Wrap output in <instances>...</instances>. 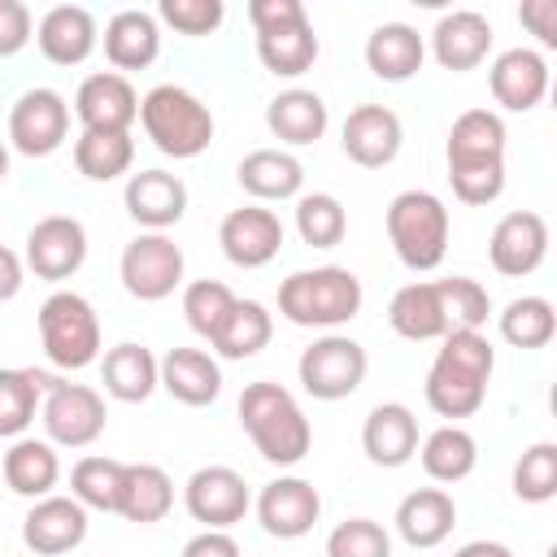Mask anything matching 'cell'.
Segmentation results:
<instances>
[{"label": "cell", "mask_w": 557, "mask_h": 557, "mask_svg": "<svg viewBox=\"0 0 557 557\" xmlns=\"http://www.w3.org/2000/svg\"><path fill=\"white\" fill-rule=\"evenodd\" d=\"M505 117L496 109H466L448 126L444 161L461 205H492L505 191Z\"/></svg>", "instance_id": "1"}, {"label": "cell", "mask_w": 557, "mask_h": 557, "mask_svg": "<svg viewBox=\"0 0 557 557\" xmlns=\"http://www.w3.org/2000/svg\"><path fill=\"white\" fill-rule=\"evenodd\" d=\"M492 370H496V348L483 331H448L440 339L435 361H431L426 383H422L426 405L448 422L479 413L487 400Z\"/></svg>", "instance_id": "2"}, {"label": "cell", "mask_w": 557, "mask_h": 557, "mask_svg": "<svg viewBox=\"0 0 557 557\" xmlns=\"http://www.w3.org/2000/svg\"><path fill=\"white\" fill-rule=\"evenodd\" d=\"M239 426L270 466H300L313 448V426L300 400L270 379H257L239 392Z\"/></svg>", "instance_id": "3"}, {"label": "cell", "mask_w": 557, "mask_h": 557, "mask_svg": "<svg viewBox=\"0 0 557 557\" xmlns=\"http://www.w3.org/2000/svg\"><path fill=\"white\" fill-rule=\"evenodd\" d=\"M361 278L348 265H313L296 270L278 283V313L292 326L309 331H335L361 313Z\"/></svg>", "instance_id": "4"}, {"label": "cell", "mask_w": 557, "mask_h": 557, "mask_svg": "<svg viewBox=\"0 0 557 557\" xmlns=\"http://www.w3.org/2000/svg\"><path fill=\"white\" fill-rule=\"evenodd\" d=\"M139 126L152 139V148L174 161H191L213 144L209 104L178 83H157L152 91L139 96Z\"/></svg>", "instance_id": "5"}, {"label": "cell", "mask_w": 557, "mask_h": 557, "mask_svg": "<svg viewBox=\"0 0 557 557\" xmlns=\"http://www.w3.org/2000/svg\"><path fill=\"white\" fill-rule=\"evenodd\" d=\"M448 235H453V218H448V205L435 191L409 187V191L392 196L387 239H392V252L400 257L405 270H413V274L435 270L448 252Z\"/></svg>", "instance_id": "6"}, {"label": "cell", "mask_w": 557, "mask_h": 557, "mask_svg": "<svg viewBox=\"0 0 557 557\" xmlns=\"http://www.w3.org/2000/svg\"><path fill=\"white\" fill-rule=\"evenodd\" d=\"M248 22L257 30V61L274 78H300L318 61V35L300 0H248Z\"/></svg>", "instance_id": "7"}, {"label": "cell", "mask_w": 557, "mask_h": 557, "mask_svg": "<svg viewBox=\"0 0 557 557\" xmlns=\"http://www.w3.org/2000/svg\"><path fill=\"white\" fill-rule=\"evenodd\" d=\"M35 322H39L44 357L57 370H87L91 361H100V318H96L87 296H78L70 287H57L39 305Z\"/></svg>", "instance_id": "8"}, {"label": "cell", "mask_w": 557, "mask_h": 557, "mask_svg": "<svg viewBox=\"0 0 557 557\" xmlns=\"http://www.w3.org/2000/svg\"><path fill=\"white\" fill-rule=\"evenodd\" d=\"M366 370H370L366 348L352 335H339V331L318 335L300 352V361H296V379H300V387L313 400H344V396H352L366 383Z\"/></svg>", "instance_id": "9"}, {"label": "cell", "mask_w": 557, "mask_h": 557, "mask_svg": "<svg viewBox=\"0 0 557 557\" xmlns=\"http://www.w3.org/2000/svg\"><path fill=\"white\" fill-rule=\"evenodd\" d=\"M183 248L165 235V231H139L126 248H122V261H117V274H122V287L152 305V300H165L183 287Z\"/></svg>", "instance_id": "10"}, {"label": "cell", "mask_w": 557, "mask_h": 557, "mask_svg": "<svg viewBox=\"0 0 557 557\" xmlns=\"http://www.w3.org/2000/svg\"><path fill=\"white\" fill-rule=\"evenodd\" d=\"M39 422H44V435L52 448H87L104 435V396L87 383H65L57 379L48 392H44V405H39Z\"/></svg>", "instance_id": "11"}, {"label": "cell", "mask_w": 557, "mask_h": 557, "mask_svg": "<svg viewBox=\"0 0 557 557\" xmlns=\"http://www.w3.org/2000/svg\"><path fill=\"white\" fill-rule=\"evenodd\" d=\"M70 135V104L57 87H30L9 109V148L22 157H52Z\"/></svg>", "instance_id": "12"}, {"label": "cell", "mask_w": 557, "mask_h": 557, "mask_svg": "<svg viewBox=\"0 0 557 557\" xmlns=\"http://www.w3.org/2000/svg\"><path fill=\"white\" fill-rule=\"evenodd\" d=\"M183 509L205 531H231L252 509V492H248L239 470H231V466H200L183 483Z\"/></svg>", "instance_id": "13"}, {"label": "cell", "mask_w": 557, "mask_h": 557, "mask_svg": "<svg viewBox=\"0 0 557 557\" xmlns=\"http://www.w3.org/2000/svg\"><path fill=\"white\" fill-rule=\"evenodd\" d=\"M26 270L48 283H65L87 261V226L70 213H48L26 231Z\"/></svg>", "instance_id": "14"}, {"label": "cell", "mask_w": 557, "mask_h": 557, "mask_svg": "<svg viewBox=\"0 0 557 557\" xmlns=\"http://www.w3.org/2000/svg\"><path fill=\"white\" fill-rule=\"evenodd\" d=\"M252 509H257V522H261L265 535H274V540H300V535H309L318 527L322 496H318V487L309 479L278 474V479H270L257 492V505Z\"/></svg>", "instance_id": "15"}, {"label": "cell", "mask_w": 557, "mask_h": 557, "mask_svg": "<svg viewBox=\"0 0 557 557\" xmlns=\"http://www.w3.org/2000/svg\"><path fill=\"white\" fill-rule=\"evenodd\" d=\"M218 244H222V257H226L231 265H239V270H261V265H270V261L278 257V248H283V222H278L274 209H265V205L252 200V205H239V209H231V213L222 218Z\"/></svg>", "instance_id": "16"}, {"label": "cell", "mask_w": 557, "mask_h": 557, "mask_svg": "<svg viewBox=\"0 0 557 557\" xmlns=\"http://www.w3.org/2000/svg\"><path fill=\"white\" fill-rule=\"evenodd\" d=\"M548 257V222L535 209H513L492 226L487 239V261L505 278H527L544 265Z\"/></svg>", "instance_id": "17"}, {"label": "cell", "mask_w": 557, "mask_h": 557, "mask_svg": "<svg viewBox=\"0 0 557 557\" xmlns=\"http://www.w3.org/2000/svg\"><path fill=\"white\" fill-rule=\"evenodd\" d=\"M74 117L83 131H131L139 122V91L117 70H96L74 91Z\"/></svg>", "instance_id": "18"}, {"label": "cell", "mask_w": 557, "mask_h": 557, "mask_svg": "<svg viewBox=\"0 0 557 557\" xmlns=\"http://www.w3.org/2000/svg\"><path fill=\"white\" fill-rule=\"evenodd\" d=\"M87 540V509L74 496H39L22 518V544L35 557H65Z\"/></svg>", "instance_id": "19"}, {"label": "cell", "mask_w": 557, "mask_h": 557, "mask_svg": "<svg viewBox=\"0 0 557 557\" xmlns=\"http://www.w3.org/2000/svg\"><path fill=\"white\" fill-rule=\"evenodd\" d=\"M405 144V126L387 104H357L348 109L344 126H339V148L348 161L366 165V170H383L396 161Z\"/></svg>", "instance_id": "20"}, {"label": "cell", "mask_w": 557, "mask_h": 557, "mask_svg": "<svg viewBox=\"0 0 557 557\" xmlns=\"http://www.w3.org/2000/svg\"><path fill=\"white\" fill-rule=\"evenodd\" d=\"M492 100L509 113H531L548 96V61L535 48H505L487 70Z\"/></svg>", "instance_id": "21"}, {"label": "cell", "mask_w": 557, "mask_h": 557, "mask_svg": "<svg viewBox=\"0 0 557 557\" xmlns=\"http://www.w3.org/2000/svg\"><path fill=\"white\" fill-rule=\"evenodd\" d=\"M122 200H126V213L144 231H170L187 213V183L170 170H139L126 178Z\"/></svg>", "instance_id": "22"}, {"label": "cell", "mask_w": 557, "mask_h": 557, "mask_svg": "<svg viewBox=\"0 0 557 557\" xmlns=\"http://www.w3.org/2000/svg\"><path fill=\"white\" fill-rule=\"evenodd\" d=\"M361 453L383 470H396V466L413 461L418 457V418H413V409L400 405V400L374 405L361 422Z\"/></svg>", "instance_id": "23"}, {"label": "cell", "mask_w": 557, "mask_h": 557, "mask_svg": "<svg viewBox=\"0 0 557 557\" xmlns=\"http://www.w3.org/2000/svg\"><path fill=\"white\" fill-rule=\"evenodd\" d=\"M35 44L52 65H83L100 44V26L83 4H52L35 26Z\"/></svg>", "instance_id": "24"}, {"label": "cell", "mask_w": 557, "mask_h": 557, "mask_svg": "<svg viewBox=\"0 0 557 557\" xmlns=\"http://www.w3.org/2000/svg\"><path fill=\"white\" fill-rule=\"evenodd\" d=\"M487 52H492V22L479 9H453L431 30V57L453 74L483 65Z\"/></svg>", "instance_id": "25"}, {"label": "cell", "mask_w": 557, "mask_h": 557, "mask_svg": "<svg viewBox=\"0 0 557 557\" xmlns=\"http://www.w3.org/2000/svg\"><path fill=\"white\" fill-rule=\"evenodd\" d=\"M387 322L400 339H444L453 331L448 322V309H444V292H440V278H418V283H405L392 300H387Z\"/></svg>", "instance_id": "26"}, {"label": "cell", "mask_w": 557, "mask_h": 557, "mask_svg": "<svg viewBox=\"0 0 557 557\" xmlns=\"http://www.w3.org/2000/svg\"><path fill=\"white\" fill-rule=\"evenodd\" d=\"M265 126L283 148H305L318 144L331 126V109L318 91L309 87H287L265 104Z\"/></svg>", "instance_id": "27"}, {"label": "cell", "mask_w": 557, "mask_h": 557, "mask_svg": "<svg viewBox=\"0 0 557 557\" xmlns=\"http://www.w3.org/2000/svg\"><path fill=\"white\" fill-rule=\"evenodd\" d=\"M104 57L117 74L148 70L161 57V22L148 9H117L104 22Z\"/></svg>", "instance_id": "28"}, {"label": "cell", "mask_w": 557, "mask_h": 557, "mask_svg": "<svg viewBox=\"0 0 557 557\" xmlns=\"http://www.w3.org/2000/svg\"><path fill=\"white\" fill-rule=\"evenodd\" d=\"M157 370H161V387L178 405L200 409V405H213L222 396V366L205 348H170L157 361Z\"/></svg>", "instance_id": "29"}, {"label": "cell", "mask_w": 557, "mask_h": 557, "mask_svg": "<svg viewBox=\"0 0 557 557\" xmlns=\"http://www.w3.org/2000/svg\"><path fill=\"white\" fill-rule=\"evenodd\" d=\"M396 535L409 548H435L453 535L457 527V505L444 487H413L400 505H396Z\"/></svg>", "instance_id": "30"}, {"label": "cell", "mask_w": 557, "mask_h": 557, "mask_svg": "<svg viewBox=\"0 0 557 557\" xmlns=\"http://www.w3.org/2000/svg\"><path fill=\"white\" fill-rule=\"evenodd\" d=\"M235 178H239V187L257 205H265V200H296L300 187H305V165L287 148H252L235 165Z\"/></svg>", "instance_id": "31"}, {"label": "cell", "mask_w": 557, "mask_h": 557, "mask_svg": "<svg viewBox=\"0 0 557 557\" xmlns=\"http://www.w3.org/2000/svg\"><path fill=\"white\" fill-rule=\"evenodd\" d=\"M0 479L9 492L26 496V500H39V496H52V487L61 483V457L48 440H35V435H17L9 444V453L0 457Z\"/></svg>", "instance_id": "32"}, {"label": "cell", "mask_w": 557, "mask_h": 557, "mask_svg": "<svg viewBox=\"0 0 557 557\" xmlns=\"http://www.w3.org/2000/svg\"><path fill=\"white\" fill-rule=\"evenodd\" d=\"M426 39L409 22H383L366 35V70L383 83H405L422 70Z\"/></svg>", "instance_id": "33"}, {"label": "cell", "mask_w": 557, "mask_h": 557, "mask_svg": "<svg viewBox=\"0 0 557 557\" xmlns=\"http://www.w3.org/2000/svg\"><path fill=\"white\" fill-rule=\"evenodd\" d=\"M100 383L113 400L122 405H144L157 387H161V370H157V357L135 344V339H122L113 344L104 357H100Z\"/></svg>", "instance_id": "34"}, {"label": "cell", "mask_w": 557, "mask_h": 557, "mask_svg": "<svg viewBox=\"0 0 557 557\" xmlns=\"http://www.w3.org/2000/svg\"><path fill=\"white\" fill-rule=\"evenodd\" d=\"M174 509V479L152 461H126L122 466V492L117 513L135 527H152Z\"/></svg>", "instance_id": "35"}, {"label": "cell", "mask_w": 557, "mask_h": 557, "mask_svg": "<svg viewBox=\"0 0 557 557\" xmlns=\"http://www.w3.org/2000/svg\"><path fill=\"white\" fill-rule=\"evenodd\" d=\"M57 379L30 366H0V440L26 435V426L39 418L44 392Z\"/></svg>", "instance_id": "36"}, {"label": "cell", "mask_w": 557, "mask_h": 557, "mask_svg": "<svg viewBox=\"0 0 557 557\" xmlns=\"http://www.w3.org/2000/svg\"><path fill=\"white\" fill-rule=\"evenodd\" d=\"M418 461H422L426 479H435V483H461L479 466V440L461 422H444V426H435L418 444Z\"/></svg>", "instance_id": "37"}, {"label": "cell", "mask_w": 557, "mask_h": 557, "mask_svg": "<svg viewBox=\"0 0 557 557\" xmlns=\"http://www.w3.org/2000/svg\"><path fill=\"white\" fill-rule=\"evenodd\" d=\"M270 335H274L270 309H265L261 300H239V296H235V305H231V313L222 318V326H218V335L209 339V348H213L218 357H226V361H248V357H257V352L270 344Z\"/></svg>", "instance_id": "38"}, {"label": "cell", "mask_w": 557, "mask_h": 557, "mask_svg": "<svg viewBox=\"0 0 557 557\" xmlns=\"http://www.w3.org/2000/svg\"><path fill=\"white\" fill-rule=\"evenodd\" d=\"M135 139L131 131H78L74 139V170L91 183H113L131 174Z\"/></svg>", "instance_id": "39"}, {"label": "cell", "mask_w": 557, "mask_h": 557, "mask_svg": "<svg viewBox=\"0 0 557 557\" xmlns=\"http://www.w3.org/2000/svg\"><path fill=\"white\" fill-rule=\"evenodd\" d=\"M500 326V339L513 344V348H544L553 335H557V313H553V300L548 296H518L500 309L496 318Z\"/></svg>", "instance_id": "40"}, {"label": "cell", "mask_w": 557, "mask_h": 557, "mask_svg": "<svg viewBox=\"0 0 557 557\" xmlns=\"http://www.w3.org/2000/svg\"><path fill=\"white\" fill-rule=\"evenodd\" d=\"M296 235L309 248H335L348 235V209L331 191H305L296 196Z\"/></svg>", "instance_id": "41"}, {"label": "cell", "mask_w": 557, "mask_h": 557, "mask_svg": "<svg viewBox=\"0 0 557 557\" xmlns=\"http://www.w3.org/2000/svg\"><path fill=\"white\" fill-rule=\"evenodd\" d=\"M122 466L113 457H78L70 470V496L83 509H100V513H117V492H122Z\"/></svg>", "instance_id": "42"}, {"label": "cell", "mask_w": 557, "mask_h": 557, "mask_svg": "<svg viewBox=\"0 0 557 557\" xmlns=\"http://www.w3.org/2000/svg\"><path fill=\"white\" fill-rule=\"evenodd\" d=\"M513 496L527 505H548L557 496V444L535 440L513 461Z\"/></svg>", "instance_id": "43"}, {"label": "cell", "mask_w": 557, "mask_h": 557, "mask_svg": "<svg viewBox=\"0 0 557 557\" xmlns=\"http://www.w3.org/2000/svg\"><path fill=\"white\" fill-rule=\"evenodd\" d=\"M231 305H235V292L226 283H218V278H196V283L183 287V318L200 339L218 335V326L231 313Z\"/></svg>", "instance_id": "44"}, {"label": "cell", "mask_w": 557, "mask_h": 557, "mask_svg": "<svg viewBox=\"0 0 557 557\" xmlns=\"http://www.w3.org/2000/svg\"><path fill=\"white\" fill-rule=\"evenodd\" d=\"M440 292H444V309H448L453 331H483L487 326L492 296H487V287L479 278L453 274V278H440Z\"/></svg>", "instance_id": "45"}, {"label": "cell", "mask_w": 557, "mask_h": 557, "mask_svg": "<svg viewBox=\"0 0 557 557\" xmlns=\"http://www.w3.org/2000/svg\"><path fill=\"white\" fill-rule=\"evenodd\" d=\"M326 557H392V535L374 518H344L326 535Z\"/></svg>", "instance_id": "46"}, {"label": "cell", "mask_w": 557, "mask_h": 557, "mask_svg": "<svg viewBox=\"0 0 557 557\" xmlns=\"http://www.w3.org/2000/svg\"><path fill=\"white\" fill-rule=\"evenodd\" d=\"M226 17V4L222 0H161L157 4V22L174 26V35H187V39H200V35H213Z\"/></svg>", "instance_id": "47"}, {"label": "cell", "mask_w": 557, "mask_h": 557, "mask_svg": "<svg viewBox=\"0 0 557 557\" xmlns=\"http://www.w3.org/2000/svg\"><path fill=\"white\" fill-rule=\"evenodd\" d=\"M35 39V17L22 0H0V57H17Z\"/></svg>", "instance_id": "48"}, {"label": "cell", "mask_w": 557, "mask_h": 557, "mask_svg": "<svg viewBox=\"0 0 557 557\" xmlns=\"http://www.w3.org/2000/svg\"><path fill=\"white\" fill-rule=\"evenodd\" d=\"M518 22H522L544 48H557V0H522Z\"/></svg>", "instance_id": "49"}, {"label": "cell", "mask_w": 557, "mask_h": 557, "mask_svg": "<svg viewBox=\"0 0 557 557\" xmlns=\"http://www.w3.org/2000/svg\"><path fill=\"white\" fill-rule=\"evenodd\" d=\"M178 557H239V544L231 531H196Z\"/></svg>", "instance_id": "50"}, {"label": "cell", "mask_w": 557, "mask_h": 557, "mask_svg": "<svg viewBox=\"0 0 557 557\" xmlns=\"http://www.w3.org/2000/svg\"><path fill=\"white\" fill-rule=\"evenodd\" d=\"M22 283H26V261H22L13 248L0 244V305L13 300V296L22 292Z\"/></svg>", "instance_id": "51"}, {"label": "cell", "mask_w": 557, "mask_h": 557, "mask_svg": "<svg viewBox=\"0 0 557 557\" xmlns=\"http://www.w3.org/2000/svg\"><path fill=\"white\" fill-rule=\"evenodd\" d=\"M453 557H513V548L500 544V540H470V544H461Z\"/></svg>", "instance_id": "52"}, {"label": "cell", "mask_w": 557, "mask_h": 557, "mask_svg": "<svg viewBox=\"0 0 557 557\" xmlns=\"http://www.w3.org/2000/svg\"><path fill=\"white\" fill-rule=\"evenodd\" d=\"M4 178H9V144L0 139V183H4Z\"/></svg>", "instance_id": "53"}, {"label": "cell", "mask_w": 557, "mask_h": 557, "mask_svg": "<svg viewBox=\"0 0 557 557\" xmlns=\"http://www.w3.org/2000/svg\"><path fill=\"white\" fill-rule=\"evenodd\" d=\"M0 483H4V479H0Z\"/></svg>", "instance_id": "54"}]
</instances>
